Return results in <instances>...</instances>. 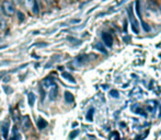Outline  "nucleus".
<instances>
[{
  "instance_id": "obj_1",
  "label": "nucleus",
  "mask_w": 161,
  "mask_h": 140,
  "mask_svg": "<svg viewBox=\"0 0 161 140\" xmlns=\"http://www.w3.org/2000/svg\"><path fill=\"white\" fill-rule=\"evenodd\" d=\"M2 12L5 13V15L7 17H12L15 13V7L11 1L5 0L2 2Z\"/></svg>"
},
{
  "instance_id": "obj_2",
  "label": "nucleus",
  "mask_w": 161,
  "mask_h": 140,
  "mask_svg": "<svg viewBox=\"0 0 161 140\" xmlns=\"http://www.w3.org/2000/svg\"><path fill=\"white\" fill-rule=\"evenodd\" d=\"M26 5H28V8L32 9V12H33L34 14H37L38 12H40L37 0H26Z\"/></svg>"
},
{
  "instance_id": "obj_3",
  "label": "nucleus",
  "mask_w": 161,
  "mask_h": 140,
  "mask_svg": "<svg viewBox=\"0 0 161 140\" xmlns=\"http://www.w3.org/2000/svg\"><path fill=\"white\" fill-rule=\"evenodd\" d=\"M128 13H129V20H130V22H132V26H133L134 32L138 33V23L136 22V20H135V17H134L133 11H132L130 8L128 10Z\"/></svg>"
},
{
  "instance_id": "obj_4",
  "label": "nucleus",
  "mask_w": 161,
  "mask_h": 140,
  "mask_svg": "<svg viewBox=\"0 0 161 140\" xmlns=\"http://www.w3.org/2000/svg\"><path fill=\"white\" fill-rule=\"evenodd\" d=\"M9 129H10V124L8 121H6L2 125H1V132H2V136L3 138H8V134H9Z\"/></svg>"
},
{
  "instance_id": "obj_5",
  "label": "nucleus",
  "mask_w": 161,
  "mask_h": 140,
  "mask_svg": "<svg viewBox=\"0 0 161 140\" xmlns=\"http://www.w3.org/2000/svg\"><path fill=\"white\" fill-rule=\"evenodd\" d=\"M102 40H103L104 44L108 47L112 46V36L110 35L109 33H103V34H102Z\"/></svg>"
},
{
  "instance_id": "obj_6",
  "label": "nucleus",
  "mask_w": 161,
  "mask_h": 140,
  "mask_svg": "<svg viewBox=\"0 0 161 140\" xmlns=\"http://www.w3.org/2000/svg\"><path fill=\"white\" fill-rule=\"evenodd\" d=\"M55 82H54V80L51 79V78H46V79L43 80V85H44V88L46 89V88H49L51 85H54Z\"/></svg>"
},
{
  "instance_id": "obj_7",
  "label": "nucleus",
  "mask_w": 161,
  "mask_h": 140,
  "mask_svg": "<svg viewBox=\"0 0 161 140\" xmlns=\"http://www.w3.org/2000/svg\"><path fill=\"white\" fill-rule=\"evenodd\" d=\"M23 129L24 130H26V129H28L30 127H31V123H30V118H28V116H24L23 117Z\"/></svg>"
},
{
  "instance_id": "obj_8",
  "label": "nucleus",
  "mask_w": 161,
  "mask_h": 140,
  "mask_svg": "<svg viewBox=\"0 0 161 140\" xmlns=\"http://www.w3.org/2000/svg\"><path fill=\"white\" fill-rule=\"evenodd\" d=\"M28 105L32 107L34 105V102H35V94L33 92H30L28 95Z\"/></svg>"
},
{
  "instance_id": "obj_9",
  "label": "nucleus",
  "mask_w": 161,
  "mask_h": 140,
  "mask_svg": "<svg viewBox=\"0 0 161 140\" xmlns=\"http://www.w3.org/2000/svg\"><path fill=\"white\" fill-rule=\"evenodd\" d=\"M47 121H45V119H43V118H40L37 121V127L40 129H44L45 127H47Z\"/></svg>"
},
{
  "instance_id": "obj_10",
  "label": "nucleus",
  "mask_w": 161,
  "mask_h": 140,
  "mask_svg": "<svg viewBox=\"0 0 161 140\" xmlns=\"http://www.w3.org/2000/svg\"><path fill=\"white\" fill-rule=\"evenodd\" d=\"M65 100H66L67 103H71L74 101V95H72L70 92L66 91V92H65Z\"/></svg>"
},
{
  "instance_id": "obj_11",
  "label": "nucleus",
  "mask_w": 161,
  "mask_h": 140,
  "mask_svg": "<svg viewBox=\"0 0 161 140\" xmlns=\"http://www.w3.org/2000/svg\"><path fill=\"white\" fill-rule=\"evenodd\" d=\"M17 17H18V21H19L20 23H22V22H24V20H25V14L22 12V11H18L17 12Z\"/></svg>"
},
{
  "instance_id": "obj_12",
  "label": "nucleus",
  "mask_w": 161,
  "mask_h": 140,
  "mask_svg": "<svg viewBox=\"0 0 161 140\" xmlns=\"http://www.w3.org/2000/svg\"><path fill=\"white\" fill-rule=\"evenodd\" d=\"M57 92H58V89H57V85H56V84H54V89H53V90H52V92H51V98H52V100H54V98H56Z\"/></svg>"
},
{
  "instance_id": "obj_13",
  "label": "nucleus",
  "mask_w": 161,
  "mask_h": 140,
  "mask_svg": "<svg viewBox=\"0 0 161 140\" xmlns=\"http://www.w3.org/2000/svg\"><path fill=\"white\" fill-rule=\"evenodd\" d=\"M62 77H64L65 79L68 80V81H71L72 83H75V79H74V78H72V76L69 75L68 72H62Z\"/></svg>"
},
{
  "instance_id": "obj_14",
  "label": "nucleus",
  "mask_w": 161,
  "mask_h": 140,
  "mask_svg": "<svg viewBox=\"0 0 161 140\" xmlns=\"http://www.w3.org/2000/svg\"><path fill=\"white\" fill-rule=\"evenodd\" d=\"M92 113H93V110L91 108L90 111L88 112V115H87V119L88 121H92Z\"/></svg>"
},
{
  "instance_id": "obj_15",
  "label": "nucleus",
  "mask_w": 161,
  "mask_h": 140,
  "mask_svg": "<svg viewBox=\"0 0 161 140\" xmlns=\"http://www.w3.org/2000/svg\"><path fill=\"white\" fill-rule=\"evenodd\" d=\"M110 95H111V96H113V98H117V96H119V93H117V91L112 90V91L110 92Z\"/></svg>"
},
{
  "instance_id": "obj_16",
  "label": "nucleus",
  "mask_w": 161,
  "mask_h": 140,
  "mask_svg": "<svg viewBox=\"0 0 161 140\" xmlns=\"http://www.w3.org/2000/svg\"><path fill=\"white\" fill-rule=\"evenodd\" d=\"M77 135H78V131L75 130L74 132H72V134H70V136H69V138H70V139H74V138H75V137H76Z\"/></svg>"
},
{
  "instance_id": "obj_17",
  "label": "nucleus",
  "mask_w": 161,
  "mask_h": 140,
  "mask_svg": "<svg viewBox=\"0 0 161 140\" xmlns=\"http://www.w3.org/2000/svg\"><path fill=\"white\" fill-rule=\"evenodd\" d=\"M96 48H98V49H99V51H103V53H105V49L104 48H103V47L101 46V45H100V44H98V45H96Z\"/></svg>"
},
{
  "instance_id": "obj_18",
  "label": "nucleus",
  "mask_w": 161,
  "mask_h": 140,
  "mask_svg": "<svg viewBox=\"0 0 161 140\" xmlns=\"http://www.w3.org/2000/svg\"><path fill=\"white\" fill-rule=\"evenodd\" d=\"M15 2H17V3H18L19 6H21V5H23L24 0H15Z\"/></svg>"
},
{
  "instance_id": "obj_19",
  "label": "nucleus",
  "mask_w": 161,
  "mask_h": 140,
  "mask_svg": "<svg viewBox=\"0 0 161 140\" xmlns=\"http://www.w3.org/2000/svg\"><path fill=\"white\" fill-rule=\"evenodd\" d=\"M53 1H54V0H44V2H45L46 5H51Z\"/></svg>"
},
{
  "instance_id": "obj_20",
  "label": "nucleus",
  "mask_w": 161,
  "mask_h": 140,
  "mask_svg": "<svg viewBox=\"0 0 161 140\" xmlns=\"http://www.w3.org/2000/svg\"><path fill=\"white\" fill-rule=\"evenodd\" d=\"M3 25V20H2V18H1V15H0V28Z\"/></svg>"
},
{
  "instance_id": "obj_21",
  "label": "nucleus",
  "mask_w": 161,
  "mask_h": 140,
  "mask_svg": "<svg viewBox=\"0 0 161 140\" xmlns=\"http://www.w3.org/2000/svg\"><path fill=\"white\" fill-rule=\"evenodd\" d=\"M9 80H10V77H5V79H3V81H5V82H8Z\"/></svg>"
},
{
  "instance_id": "obj_22",
  "label": "nucleus",
  "mask_w": 161,
  "mask_h": 140,
  "mask_svg": "<svg viewBox=\"0 0 161 140\" xmlns=\"http://www.w3.org/2000/svg\"><path fill=\"white\" fill-rule=\"evenodd\" d=\"M7 45H5V46H0V49H3V48H7Z\"/></svg>"
},
{
  "instance_id": "obj_23",
  "label": "nucleus",
  "mask_w": 161,
  "mask_h": 140,
  "mask_svg": "<svg viewBox=\"0 0 161 140\" xmlns=\"http://www.w3.org/2000/svg\"><path fill=\"white\" fill-rule=\"evenodd\" d=\"M160 11H161V6H160Z\"/></svg>"
}]
</instances>
